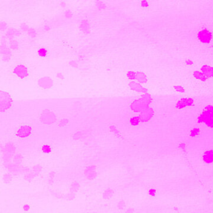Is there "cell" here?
Segmentation results:
<instances>
[{"label":"cell","instance_id":"obj_1","mask_svg":"<svg viewBox=\"0 0 213 213\" xmlns=\"http://www.w3.org/2000/svg\"><path fill=\"white\" fill-rule=\"evenodd\" d=\"M152 102V98L149 94L144 93L141 98L132 102L131 105V108L135 112H142L149 107Z\"/></svg>","mask_w":213,"mask_h":213},{"label":"cell","instance_id":"obj_2","mask_svg":"<svg viewBox=\"0 0 213 213\" xmlns=\"http://www.w3.org/2000/svg\"><path fill=\"white\" fill-rule=\"evenodd\" d=\"M12 104L11 96L6 91H0V112L8 111L11 108Z\"/></svg>","mask_w":213,"mask_h":213},{"label":"cell","instance_id":"obj_3","mask_svg":"<svg viewBox=\"0 0 213 213\" xmlns=\"http://www.w3.org/2000/svg\"><path fill=\"white\" fill-rule=\"evenodd\" d=\"M199 123H204L210 128L212 127V106H207L206 110L199 116L198 118Z\"/></svg>","mask_w":213,"mask_h":213},{"label":"cell","instance_id":"obj_4","mask_svg":"<svg viewBox=\"0 0 213 213\" xmlns=\"http://www.w3.org/2000/svg\"><path fill=\"white\" fill-rule=\"evenodd\" d=\"M31 127L30 125L24 124L18 128L16 132V136L22 138H27L31 135Z\"/></svg>","mask_w":213,"mask_h":213},{"label":"cell","instance_id":"obj_5","mask_svg":"<svg viewBox=\"0 0 213 213\" xmlns=\"http://www.w3.org/2000/svg\"><path fill=\"white\" fill-rule=\"evenodd\" d=\"M198 37L201 43L207 44L212 40V34L208 30L203 29L198 33Z\"/></svg>","mask_w":213,"mask_h":213},{"label":"cell","instance_id":"obj_6","mask_svg":"<svg viewBox=\"0 0 213 213\" xmlns=\"http://www.w3.org/2000/svg\"><path fill=\"white\" fill-rule=\"evenodd\" d=\"M14 73L18 77L22 79L25 78L28 76V70L23 65L16 66L14 69Z\"/></svg>","mask_w":213,"mask_h":213},{"label":"cell","instance_id":"obj_7","mask_svg":"<svg viewBox=\"0 0 213 213\" xmlns=\"http://www.w3.org/2000/svg\"><path fill=\"white\" fill-rule=\"evenodd\" d=\"M154 116V110L151 108H147L146 109L143 111L139 116L141 121L148 122L152 119Z\"/></svg>","mask_w":213,"mask_h":213},{"label":"cell","instance_id":"obj_8","mask_svg":"<svg viewBox=\"0 0 213 213\" xmlns=\"http://www.w3.org/2000/svg\"><path fill=\"white\" fill-rule=\"evenodd\" d=\"M41 119L44 123L50 124L53 123L55 121V116L52 112L45 111L42 112Z\"/></svg>","mask_w":213,"mask_h":213},{"label":"cell","instance_id":"obj_9","mask_svg":"<svg viewBox=\"0 0 213 213\" xmlns=\"http://www.w3.org/2000/svg\"><path fill=\"white\" fill-rule=\"evenodd\" d=\"M0 54L2 55V60L5 61H8L10 59L11 51L5 45L0 46Z\"/></svg>","mask_w":213,"mask_h":213},{"label":"cell","instance_id":"obj_10","mask_svg":"<svg viewBox=\"0 0 213 213\" xmlns=\"http://www.w3.org/2000/svg\"><path fill=\"white\" fill-rule=\"evenodd\" d=\"M194 101L191 98H183L179 100L177 103H176V108L178 109H182L184 108L187 106H191L193 105Z\"/></svg>","mask_w":213,"mask_h":213},{"label":"cell","instance_id":"obj_11","mask_svg":"<svg viewBox=\"0 0 213 213\" xmlns=\"http://www.w3.org/2000/svg\"><path fill=\"white\" fill-rule=\"evenodd\" d=\"M38 83H39V85H40L41 88H46V89L52 87L53 85V80L48 77H42V78H41L40 80H39Z\"/></svg>","mask_w":213,"mask_h":213},{"label":"cell","instance_id":"obj_12","mask_svg":"<svg viewBox=\"0 0 213 213\" xmlns=\"http://www.w3.org/2000/svg\"><path fill=\"white\" fill-rule=\"evenodd\" d=\"M129 86L132 89L136 92H140V93H146L147 89L143 87L139 83L132 81L129 83Z\"/></svg>","mask_w":213,"mask_h":213},{"label":"cell","instance_id":"obj_13","mask_svg":"<svg viewBox=\"0 0 213 213\" xmlns=\"http://www.w3.org/2000/svg\"><path fill=\"white\" fill-rule=\"evenodd\" d=\"M201 73L207 77H211L213 75L212 68L208 65H204L201 68Z\"/></svg>","mask_w":213,"mask_h":213},{"label":"cell","instance_id":"obj_14","mask_svg":"<svg viewBox=\"0 0 213 213\" xmlns=\"http://www.w3.org/2000/svg\"><path fill=\"white\" fill-rule=\"evenodd\" d=\"M134 80H136L137 81H138V83H145L148 81V78L146 76V75L144 73L141 72L136 73Z\"/></svg>","mask_w":213,"mask_h":213},{"label":"cell","instance_id":"obj_15","mask_svg":"<svg viewBox=\"0 0 213 213\" xmlns=\"http://www.w3.org/2000/svg\"><path fill=\"white\" fill-rule=\"evenodd\" d=\"M203 160L207 163H211L212 162V150L207 151L204 154Z\"/></svg>","mask_w":213,"mask_h":213},{"label":"cell","instance_id":"obj_16","mask_svg":"<svg viewBox=\"0 0 213 213\" xmlns=\"http://www.w3.org/2000/svg\"><path fill=\"white\" fill-rule=\"evenodd\" d=\"M193 75L194 76H195L196 78L202 81H205L207 79V77L206 76H205L200 71H196L194 72L193 73Z\"/></svg>","mask_w":213,"mask_h":213},{"label":"cell","instance_id":"obj_17","mask_svg":"<svg viewBox=\"0 0 213 213\" xmlns=\"http://www.w3.org/2000/svg\"><path fill=\"white\" fill-rule=\"evenodd\" d=\"M89 25L88 22L87 21H86V20L83 21L81 22V25H80L81 30L83 32L86 33V32H87L89 30Z\"/></svg>","mask_w":213,"mask_h":213},{"label":"cell","instance_id":"obj_18","mask_svg":"<svg viewBox=\"0 0 213 213\" xmlns=\"http://www.w3.org/2000/svg\"><path fill=\"white\" fill-rule=\"evenodd\" d=\"M19 33L17 30L15 29H10L7 32V36L8 37H13L15 36H18L19 35Z\"/></svg>","mask_w":213,"mask_h":213},{"label":"cell","instance_id":"obj_19","mask_svg":"<svg viewBox=\"0 0 213 213\" xmlns=\"http://www.w3.org/2000/svg\"><path fill=\"white\" fill-rule=\"evenodd\" d=\"M140 122H141V120L139 116H134V117L131 118L130 120V123L133 126L138 125Z\"/></svg>","mask_w":213,"mask_h":213},{"label":"cell","instance_id":"obj_20","mask_svg":"<svg viewBox=\"0 0 213 213\" xmlns=\"http://www.w3.org/2000/svg\"><path fill=\"white\" fill-rule=\"evenodd\" d=\"M37 53H38L39 56L44 57H46V56L47 55V53L48 52H47V50L45 48H40V49H38Z\"/></svg>","mask_w":213,"mask_h":213},{"label":"cell","instance_id":"obj_21","mask_svg":"<svg viewBox=\"0 0 213 213\" xmlns=\"http://www.w3.org/2000/svg\"><path fill=\"white\" fill-rule=\"evenodd\" d=\"M199 129L198 128H195L191 131L190 136L191 137H196L199 135Z\"/></svg>","mask_w":213,"mask_h":213},{"label":"cell","instance_id":"obj_22","mask_svg":"<svg viewBox=\"0 0 213 213\" xmlns=\"http://www.w3.org/2000/svg\"><path fill=\"white\" fill-rule=\"evenodd\" d=\"M18 47V44L17 41L14 40H12L10 43V48L12 49H16Z\"/></svg>","mask_w":213,"mask_h":213},{"label":"cell","instance_id":"obj_23","mask_svg":"<svg viewBox=\"0 0 213 213\" xmlns=\"http://www.w3.org/2000/svg\"><path fill=\"white\" fill-rule=\"evenodd\" d=\"M135 75H136V72H134V71H129L127 73V76L128 78L132 80L135 79Z\"/></svg>","mask_w":213,"mask_h":213},{"label":"cell","instance_id":"obj_24","mask_svg":"<svg viewBox=\"0 0 213 213\" xmlns=\"http://www.w3.org/2000/svg\"><path fill=\"white\" fill-rule=\"evenodd\" d=\"M42 151L44 152H46V153H49L51 151V148L48 145H44L42 147Z\"/></svg>","mask_w":213,"mask_h":213},{"label":"cell","instance_id":"obj_25","mask_svg":"<svg viewBox=\"0 0 213 213\" xmlns=\"http://www.w3.org/2000/svg\"><path fill=\"white\" fill-rule=\"evenodd\" d=\"M29 34V36L31 37H34L36 36V31L33 29V28H30L28 30V32H27Z\"/></svg>","mask_w":213,"mask_h":213},{"label":"cell","instance_id":"obj_26","mask_svg":"<svg viewBox=\"0 0 213 213\" xmlns=\"http://www.w3.org/2000/svg\"><path fill=\"white\" fill-rule=\"evenodd\" d=\"M7 28V25L4 22H0V31H5Z\"/></svg>","mask_w":213,"mask_h":213},{"label":"cell","instance_id":"obj_27","mask_svg":"<svg viewBox=\"0 0 213 213\" xmlns=\"http://www.w3.org/2000/svg\"><path fill=\"white\" fill-rule=\"evenodd\" d=\"M20 27H21L22 30L23 31H25V32H28V30L30 29V27H29L28 25H25V24H22V25H20Z\"/></svg>","mask_w":213,"mask_h":213},{"label":"cell","instance_id":"obj_28","mask_svg":"<svg viewBox=\"0 0 213 213\" xmlns=\"http://www.w3.org/2000/svg\"><path fill=\"white\" fill-rule=\"evenodd\" d=\"M174 89H176V91H177L178 92H180V93H184V89L182 86H174Z\"/></svg>","mask_w":213,"mask_h":213},{"label":"cell","instance_id":"obj_29","mask_svg":"<svg viewBox=\"0 0 213 213\" xmlns=\"http://www.w3.org/2000/svg\"><path fill=\"white\" fill-rule=\"evenodd\" d=\"M148 193L150 196H154L155 195V193H156V191H155L154 189H150L148 191Z\"/></svg>","mask_w":213,"mask_h":213},{"label":"cell","instance_id":"obj_30","mask_svg":"<svg viewBox=\"0 0 213 213\" xmlns=\"http://www.w3.org/2000/svg\"><path fill=\"white\" fill-rule=\"evenodd\" d=\"M141 6H142L143 7L146 8V7H148L149 3H148V2H146V1H142V2H141Z\"/></svg>","mask_w":213,"mask_h":213},{"label":"cell","instance_id":"obj_31","mask_svg":"<svg viewBox=\"0 0 213 213\" xmlns=\"http://www.w3.org/2000/svg\"><path fill=\"white\" fill-rule=\"evenodd\" d=\"M98 8L99 9H103L105 8V5L102 2H98Z\"/></svg>","mask_w":213,"mask_h":213},{"label":"cell","instance_id":"obj_32","mask_svg":"<svg viewBox=\"0 0 213 213\" xmlns=\"http://www.w3.org/2000/svg\"><path fill=\"white\" fill-rule=\"evenodd\" d=\"M65 16L67 18H71V16H72V14H71V13L70 11H66V13H65Z\"/></svg>","mask_w":213,"mask_h":213},{"label":"cell","instance_id":"obj_33","mask_svg":"<svg viewBox=\"0 0 213 213\" xmlns=\"http://www.w3.org/2000/svg\"><path fill=\"white\" fill-rule=\"evenodd\" d=\"M186 63L188 65H192L193 64V62L191 61V60H187L186 61Z\"/></svg>","mask_w":213,"mask_h":213},{"label":"cell","instance_id":"obj_34","mask_svg":"<svg viewBox=\"0 0 213 213\" xmlns=\"http://www.w3.org/2000/svg\"><path fill=\"white\" fill-rule=\"evenodd\" d=\"M29 209H30V207H29L28 205H25V206H24V209H25V211H27L29 210Z\"/></svg>","mask_w":213,"mask_h":213},{"label":"cell","instance_id":"obj_35","mask_svg":"<svg viewBox=\"0 0 213 213\" xmlns=\"http://www.w3.org/2000/svg\"><path fill=\"white\" fill-rule=\"evenodd\" d=\"M184 146H185V144H180V147L182 148H184Z\"/></svg>","mask_w":213,"mask_h":213}]
</instances>
